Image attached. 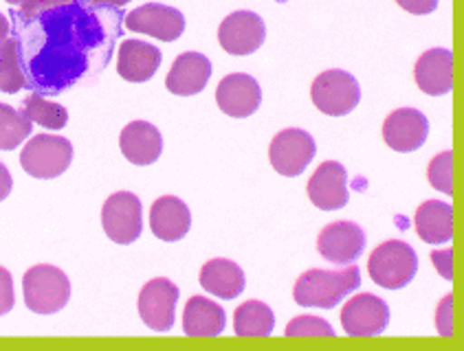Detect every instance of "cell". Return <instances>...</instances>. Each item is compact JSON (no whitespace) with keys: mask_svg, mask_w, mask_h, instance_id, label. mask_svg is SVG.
<instances>
[{"mask_svg":"<svg viewBox=\"0 0 464 351\" xmlns=\"http://www.w3.org/2000/svg\"><path fill=\"white\" fill-rule=\"evenodd\" d=\"M451 249L450 251H442V252H434V255H431V260L436 261V266H438V270H440V275L445 277V279H451L453 277V272H451Z\"/></svg>","mask_w":464,"mask_h":351,"instance_id":"obj_32","label":"cell"},{"mask_svg":"<svg viewBox=\"0 0 464 351\" xmlns=\"http://www.w3.org/2000/svg\"><path fill=\"white\" fill-rule=\"evenodd\" d=\"M370 277L385 290H401L419 270V257L407 242L390 240L376 246L368 261Z\"/></svg>","mask_w":464,"mask_h":351,"instance_id":"obj_2","label":"cell"},{"mask_svg":"<svg viewBox=\"0 0 464 351\" xmlns=\"http://www.w3.org/2000/svg\"><path fill=\"white\" fill-rule=\"evenodd\" d=\"M313 103L330 117H343L350 115L361 101V88L354 75L348 71H326V73L317 75L311 88Z\"/></svg>","mask_w":464,"mask_h":351,"instance_id":"obj_5","label":"cell"},{"mask_svg":"<svg viewBox=\"0 0 464 351\" xmlns=\"http://www.w3.org/2000/svg\"><path fill=\"white\" fill-rule=\"evenodd\" d=\"M200 286L214 297L231 301L245 292V272L231 260H211L200 270Z\"/></svg>","mask_w":464,"mask_h":351,"instance_id":"obj_22","label":"cell"},{"mask_svg":"<svg viewBox=\"0 0 464 351\" xmlns=\"http://www.w3.org/2000/svg\"><path fill=\"white\" fill-rule=\"evenodd\" d=\"M24 303L35 314H55L69 303L71 283L60 268L40 263L23 277Z\"/></svg>","mask_w":464,"mask_h":351,"instance_id":"obj_3","label":"cell"},{"mask_svg":"<svg viewBox=\"0 0 464 351\" xmlns=\"http://www.w3.org/2000/svg\"><path fill=\"white\" fill-rule=\"evenodd\" d=\"M27 84L23 69V53H20V43L15 38H9L0 51V90L14 92L23 90Z\"/></svg>","mask_w":464,"mask_h":351,"instance_id":"obj_26","label":"cell"},{"mask_svg":"<svg viewBox=\"0 0 464 351\" xmlns=\"http://www.w3.org/2000/svg\"><path fill=\"white\" fill-rule=\"evenodd\" d=\"M179 288L169 279H152L139 294V314L154 332H169L174 327Z\"/></svg>","mask_w":464,"mask_h":351,"instance_id":"obj_10","label":"cell"},{"mask_svg":"<svg viewBox=\"0 0 464 351\" xmlns=\"http://www.w3.org/2000/svg\"><path fill=\"white\" fill-rule=\"evenodd\" d=\"M276 327V314L262 301H246L236 309L234 329L242 338H265Z\"/></svg>","mask_w":464,"mask_h":351,"instance_id":"obj_24","label":"cell"},{"mask_svg":"<svg viewBox=\"0 0 464 351\" xmlns=\"http://www.w3.org/2000/svg\"><path fill=\"white\" fill-rule=\"evenodd\" d=\"M405 9H410V12H416V14H425V12H434L438 7L436 3H422V5H411V3H401Z\"/></svg>","mask_w":464,"mask_h":351,"instance_id":"obj_34","label":"cell"},{"mask_svg":"<svg viewBox=\"0 0 464 351\" xmlns=\"http://www.w3.org/2000/svg\"><path fill=\"white\" fill-rule=\"evenodd\" d=\"M15 301L14 294V279L9 275L7 268L0 266V317L12 312Z\"/></svg>","mask_w":464,"mask_h":351,"instance_id":"obj_30","label":"cell"},{"mask_svg":"<svg viewBox=\"0 0 464 351\" xmlns=\"http://www.w3.org/2000/svg\"><path fill=\"white\" fill-rule=\"evenodd\" d=\"M285 334L288 338H333V325L319 317H297L286 325Z\"/></svg>","mask_w":464,"mask_h":351,"instance_id":"obj_28","label":"cell"},{"mask_svg":"<svg viewBox=\"0 0 464 351\" xmlns=\"http://www.w3.org/2000/svg\"><path fill=\"white\" fill-rule=\"evenodd\" d=\"M31 130H34V126L23 112L7 106V103H0V149L3 152H9V149H15L20 143H24Z\"/></svg>","mask_w":464,"mask_h":351,"instance_id":"obj_27","label":"cell"},{"mask_svg":"<svg viewBox=\"0 0 464 351\" xmlns=\"http://www.w3.org/2000/svg\"><path fill=\"white\" fill-rule=\"evenodd\" d=\"M126 27L137 33H146L150 38L163 40V43H174L185 31V15L179 9L168 7V5H141L135 12L128 14Z\"/></svg>","mask_w":464,"mask_h":351,"instance_id":"obj_12","label":"cell"},{"mask_svg":"<svg viewBox=\"0 0 464 351\" xmlns=\"http://www.w3.org/2000/svg\"><path fill=\"white\" fill-rule=\"evenodd\" d=\"M451 308H453V297H451V294H447V297L440 301V306H438V314H436V317H438L436 318L438 332H440V337H447V338H450L453 334Z\"/></svg>","mask_w":464,"mask_h":351,"instance_id":"obj_31","label":"cell"},{"mask_svg":"<svg viewBox=\"0 0 464 351\" xmlns=\"http://www.w3.org/2000/svg\"><path fill=\"white\" fill-rule=\"evenodd\" d=\"M7 40H9V20L0 14V51H3V46Z\"/></svg>","mask_w":464,"mask_h":351,"instance_id":"obj_35","label":"cell"},{"mask_svg":"<svg viewBox=\"0 0 464 351\" xmlns=\"http://www.w3.org/2000/svg\"><path fill=\"white\" fill-rule=\"evenodd\" d=\"M430 134V121L416 108H399L383 123V138L394 152H414L422 147Z\"/></svg>","mask_w":464,"mask_h":351,"instance_id":"obj_13","label":"cell"},{"mask_svg":"<svg viewBox=\"0 0 464 351\" xmlns=\"http://www.w3.org/2000/svg\"><path fill=\"white\" fill-rule=\"evenodd\" d=\"M390 323V308L383 299L365 292L350 299L343 306L342 325L348 337L370 338L385 332Z\"/></svg>","mask_w":464,"mask_h":351,"instance_id":"obj_8","label":"cell"},{"mask_svg":"<svg viewBox=\"0 0 464 351\" xmlns=\"http://www.w3.org/2000/svg\"><path fill=\"white\" fill-rule=\"evenodd\" d=\"M414 77L416 84L427 95H447L453 88V53L450 49L425 51L416 62Z\"/></svg>","mask_w":464,"mask_h":351,"instance_id":"obj_17","label":"cell"},{"mask_svg":"<svg viewBox=\"0 0 464 351\" xmlns=\"http://www.w3.org/2000/svg\"><path fill=\"white\" fill-rule=\"evenodd\" d=\"M216 101L225 115L236 119L251 117L262 103L260 84L256 81V77L246 73H231L220 80L216 88Z\"/></svg>","mask_w":464,"mask_h":351,"instance_id":"obj_14","label":"cell"},{"mask_svg":"<svg viewBox=\"0 0 464 351\" xmlns=\"http://www.w3.org/2000/svg\"><path fill=\"white\" fill-rule=\"evenodd\" d=\"M319 255L337 266H350L365 249V233L354 222H333L317 237Z\"/></svg>","mask_w":464,"mask_h":351,"instance_id":"obj_11","label":"cell"},{"mask_svg":"<svg viewBox=\"0 0 464 351\" xmlns=\"http://www.w3.org/2000/svg\"><path fill=\"white\" fill-rule=\"evenodd\" d=\"M161 66V51L143 40H126L120 46V62H117V73L126 81L141 84L152 80L154 73Z\"/></svg>","mask_w":464,"mask_h":351,"instance_id":"obj_19","label":"cell"},{"mask_svg":"<svg viewBox=\"0 0 464 351\" xmlns=\"http://www.w3.org/2000/svg\"><path fill=\"white\" fill-rule=\"evenodd\" d=\"M12 187H14L12 174H9V169L0 163V203L12 194Z\"/></svg>","mask_w":464,"mask_h":351,"instance_id":"obj_33","label":"cell"},{"mask_svg":"<svg viewBox=\"0 0 464 351\" xmlns=\"http://www.w3.org/2000/svg\"><path fill=\"white\" fill-rule=\"evenodd\" d=\"M361 286V272L357 266H345L342 270H308L297 279L295 297L297 306L333 309Z\"/></svg>","mask_w":464,"mask_h":351,"instance_id":"obj_1","label":"cell"},{"mask_svg":"<svg viewBox=\"0 0 464 351\" xmlns=\"http://www.w3.org/2000/svg\"><path fill=\"white\" fill-rule=\"evenodd\" d=\"M308 198L322 211H337L348 204V174L337 161H326L308 180Z\"/></svg>","mask_w":464,"mask_h":351,"instance_id":"obj_15","label":"cell"},{"mask_svg":"<svg viewBox=\"0 0 464 351\" xmlns=\"http://www.w3.org/2000/svg\"><path fill=\"white\" fill-rule=\"evenodd\" d=\"M416 231L427 244H445L453 235V209L442 200H427L416 211Z\"/></svg>","mask_w":464,"mask_h":351,"instance_id":"obj_23","label":"cell"},{"mask_svg":"<svg viewBox=\"0 0 464 351\" xmlns=\"http://www.w3.org/2000/svg\"><path fill=\"white\" fill-rule=\"evenodd\" d=\"M120 146L132 165H152L163 152V137L152 123L132 121L123 128Z\"/></svg>","mask_w":464,"mask_h":351,"instance_id":"obj_20","label":"cell"},{"mask_svg":"<svg viewBox=\"0 0 464 351\" xmlns=\"http://www.w3.org/2000/svg\"><path fill=\"white\" fill-rule=\"evenodd\" d=\"M106 235L117 244H132L141 235V200L130 191H117L102 209Z\"/></svg>","mask_w":464,"mask_h":351,"instance_id":"obj_7","label":"cell"},{"mask_svg":"<svg viewBox=\"0 0 464 351\" xmlns=\"http://www.w3.org/2000/svg\"><path fill=\"white\" fill-rule=\"evenodd\" d=\"M73 161V146L69 138L55 134H38L24 146L20 165L29 176L40 180L58 178Z\"/></svg>","mask_w":464,"mask_h":351,"instance_id":"obj_4","label":"cell"},{"mask_svg":"<svg viewBox=\"0 0 464 351\" xmlns=\"http://www.w3.org/2000/svg\"><path fill=\"white\" fill-rule=\"evenodd\" d=\"M20 112H23L31 123H38V126L49 128V130H62V128L69 123V112H66V108L60 106V103L46 101L44 97L38 95V92L24 97Z\"/></svg>","mask_w":464,"mask_h":351,"instance_id":"obj_25","label":"cell"},{"mask_svg":"<svg viewBox=\"0 0 464 351\" xmlns=\"http://www.w3.org/2000/svg\"><path fill=\"white\" fill-rule=\"evenodd\" d=\"M192 226L189 206L177 195H161L150 209V229L163 242H179Z\"/></svg>","mask_w":464,"mask_h":351,"instance_id":"obj_18","label":"cell"},{"mask_svg":"<svg viewBox=\"0 0 464 351\" xmlns=\"http://www.w3.org/2000/svg\"><path fill=\"white\" fill-rule=\"evenodd\" d=\"M227 327L225 309L216 301L205 297H192L183 312L185 337L192 338H214L220 337Z\"/></svg>","mask_w":464,"mask_h":351,"instance_id":"obj_21","label":"cell"},{"mask_svg":"<svg viewBox=\"0 0 464 351\" xmlns=\"http://www.w3.org/2000/svg\"><path fill=\"white\" fill-rule=\"evenodd\" d=\"M265 20L254 12H234L223 20L218 29V43L229 55H251L265 44Z\"/></svg>","mask_w":464,"mask_h":351,"instance_id":"obj_9","label":"cell"},{"mask_svg":"<svg viewBox=\"0 0 464 351\" xmlns=\"http://www.w3.org/2000/svg\"><path fill=\"white\" fill-rule=\"evenodd\" d=\"M211 77V62L205 58L203 53H196V51H188V53H180L174 60L172 69H169L168 86L169 92L179 97H192L198 95L205 86H208Z\"/></svg>","mask_w":464,"mask_h":351,"instance_id":"obj_16","label":"cell"},{"mask_svg":"<svg viewBox=\"0 0 464 351\" xmlns=\"http://www.w3.org/2000/svg\"><path fill=\"white\" fill-rule=\"evenodd\" d=\"M314 152H317V146H314L311 134L300 128H288L273 137L269 161L277 174L293 178L308 167V163L314 158Z\"/></svg>","mask_w":464,"mask_h":351,"instance_id":"obj_6","label":"cell"},{"mask_svg":"<svg viewBox=\"0 0 464 351\" xmlns=\"http://www.w3.org/2000/svg\"><path fill=\"white\" fill-rule=\"evenodd\" d=\"M427 178L430 185L442 194H453V154L451 149L440 152L427 167Z\"/></svg>","mask_w":464,"mask_h":351,"instance_id":"obj_29","label":"cell"}]
</instances>
